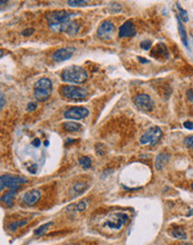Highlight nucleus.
I'll use <instances>...</instances> for the list:
<instances>
[{
    "label": "nucleus",
    "instance_id": "obj_1",
    "mask_svg": "<svg viewBox=\"0 0 193 245\" xmlns=\"http://www.w3.org/2000/svg\"><path fill=\"white\" fill-rule=\"evenodd\" d=\"M63 81L65 83H74V84H83L87 80L88 75L87 71L79 66H69L65 68L60 74Z\"/></svg>",
    "mask_w": 193,
    "mask_h": 245
},
{
    "label": "nucleus",
    "instance_id": "obj_2",
    "mask_svg": "<svg viewBox=\"0 0 193 245\" xmlns=\"http://www.w3.org/2000/svg\"><path fill=\"white\" fill-rule=\"evenodd\" d=\"M76 16L75 12L66 10H59V11H53V12H48L46 15V18L48 20V24L50 26V28H60L64 24L70 21L72 17Z\"/></svg>",
    "mask_w": 193,
    "mask_h": 245
},
{
    "label": "nucleus",
    "instance_id": "obj_3",
    "mask_svg": "<svg viewBox=\"0 0 193 245\" xmlns=\"http://www.w3.org/2000/svg\"><path fill=\"white\" fill-rule=\"evenodd\" d=\"M53 90L51 81L48 78H40L34 86V96L38 101H45L49 98Z\"/></svg>",
    "mask_w": 193,
    "mask_h": 245
},
{
    "label": "nucleus",
    "instance_id": "obj_4",
    "mask_svg": "<svg viewBox=\"0 0 193 245\" xmlns=\"http://www.w3.org/2000/svg\"><path fill=\"white\" fill-rule=\"evenodd\" d=\"M60 94L64 98L70 100H81L87 97V90L76 86H64L60 89Z\"/></svg>",
    "mask_w": 193,
    "mask_h": 245
},
{
    "label": "nucleus",
    "instance_id": "obj_5",
    "mask_svg": "<svg viewBox=\"0 0 193 245\" xmlns=\"http://www.w3.org/2000/svg\"><path fill=\"white\" fill-rule=\"evenodd\" d=\"M26 178L19 177V176H11V175H1L0 177V189L3 191L5 187H9L10 191H17L21 184L26 183Z\"/></svg>",
    "mask_w": 193,
    "mask_h": 245
},
{
    "label": "nucleus",
    "instance_id": "obj_6",
    "mask_svg": "<svg viewBox=\"0 0 193 245\" xmlns=\"http://www.w3.org/2000/svg\"><path fill=\"white\" fill-rule=\"evenodd\" d=\"M161 136H162L161 128L154 126V127L148 128L147 131L141 136L140 143L142 145H151V146H154L160 140Z\"/></svg>",
    "mask_w": 193,
    "mask_h": 245
},
{
    "label": "nucleus",
    "instance_id": "obj_7",
    "mask_svg": "<svg viewBox=\"0 0 193 245\" xmlns=\"http://www.w3.org/2000/svg\"><path fill=\"white\" fill-rule=\"evenodd\" d=\"M127 221H129V215L117 212V213H113L109 215L104 225L109 228H113V230H120Z\"/></svg>",
    "mask_w": 193,
    "mask_h": 245
},
{
    "label": "nucleus",
    "instance_id": "obj_8",
    "mask_svg": "<svg viewBox=\"0 0 193 245\" xmlns=\"http://www.w3.org/2000/svg\"><path fill=\"white\" fill-rule=\"evenodd\" d=\"M134 105L137 109H140L141 111H144V113L152 111L154 108L153 100H152V98L146 94L136 95L134 97Z\"/></svg>",
    "mask_w": 193,
    "mask_h": 245
},
{
    "label": "nucleus",
    "instance_id": "obj_9",
    "mask_svg": "<svg viewBox=\"0 0 193 245\" xmlns=\"http://www.w3.org/2000/svg\"><path fill=\"white\" fill-rule=\"evenodd\" d=\"M88 114H90V111L85 107L74 106V107H70L65 111L64 116L67 119H83V118L88 116Z\"/></svg>",
    "mask_w": 193,
    "mask_h": 245
},
{
    "label": "nucleus",
    "instance_id": "obj_10",
    "mask_svg": "<svg viewBox=\"0 0 193 245\" xmlns=\"http://www.w3.org/2000/svg\"><path fill=\"white\" fill-rule=\"evenodd\" d=\"M74 51L75 49L72 47L69 48H60V49H57L55 53L53 54L51 56V58H53L54 61H65V60H68V59L73 56Z\"/></svg>",
    "mask_w": 193,
    "mask_h": 245
},
{
    "label": "nucleus",
    "instance_id": "obj_11",
    "mask_svg": "<svg viewBox=\"0 0 193 245\" xmlns=\"http://www.w3.org/2000/svg\"><path fill=\"white\" fill-rule=\"evenodd\" d=\"M114 25L111 21H104L97 29V36L102 39H108L114 32Z\"/></svg>",
    "mask_w": 193,
    "mask_h": 245
},
{
    "label": "nucleus",
    "instance_id": "obj_12",
    "mask_svg": "<svg viewBox=\"0 0 193 245\" xmlns=\"http://www.w3.org/2000/svg\"><path fill=\"white\" fill-rule=\"evenodd\" d=\"M136 33L135 31V27L133 25V22L125 21L123 25L120 27V31H118V36L121 38H127V37H133Z\"/></svg>",
    "mask_w": 193,
    "mask_h": 245
},
{
    "label": "nucleus",
    "instance_id": "obj_13",
    "mask_svg": "<svg viewBox=\"0 0 193 245\" xmlns=\"http://www.w3.org/2000/svg\"><path fill=\"white\" fill-rule=\"evenodd\" d=\"M39 198H40V191H38V189H33V191H29V192H27L24 195L23 200L26 205L31 206V205H35V204L39 200Z\"/></svg>",
    "mask_w": 193,
    "mask_h": 245
},
{
    "label": "nucleus",
    "instance_id": "obj_14",
    "mask_svg": "<svg viewBox=\"0 0 193 245\" xmlns=\"http://www.w3.org/2000/svg\"><path fill=\"white\" fill-rule=\"evenodd\" d=\"M79 25L78 22L76 21H68L66 22V24H64V25L62 26V27L59 28V30L64 31L65 33H67V35H70V36H73V35H76V33L78 32L79 30Z\"/></svg>",
    "mask_w": 193,
    "mask_h": 245
},
{
    "label": "nucleus",
    "instance_id": "obj_15",
    "mask_svg": "<svg viewBox=\"0 0 193 245\" xmlns=\"http://www.w3.org/2000/svg\"><path fill=\"white\" fill-rule=\"evenodd\" d=\"M87 187H88V185H87V183H84V182H77V183H75L69 191L72 197H76V196L81 195L86 191Z\"/></svg>",
    "mask_w": 193,
    "mask_h": 245
},
{
    "label": "nucleus",
    "instance_id": "obj_16",
    "mask_svg": "<svg viewBox=\"0 0 193 245\" xmlns=\"http://www.w3.org/2000/svg\"><path fill=\"white\" fill-rule=\"evenodd\" d=\"M169 159H170V154L168 153H161L156 156L155 159V168L156 170H162L165 165L168 164Z\"/></svg>",
    "mask_w": 193,
    "mask_h": 245
},
{
    "label": "nucleus",
    "instance_id": "obj_17",
    "mask_svg": "<svg viewBox=\"0 0 193 245\" xmlns=\"http://www.w3.org/2000/svg\"><path fill=\"white\" fill-rule=\"evenodd\" d=\"M176 20H178V28H179V32L180 36H181V39L183 44H184L185 47H187V37H186V31H185V28L182 24V20L180 19V17L176 15Z\"/></svg>",
    "mask_w": 193,
    "mask_h": 245
},
{
    "label": "nucleus",
    "instance_id": "obj_18",
    "mask_svg": "<svg viewBox=\"0 0 193 245\" xmlns=\"http://www.w3.org/2000/svg\"><path fill=\"white\" fill-rule=\"evenodd\" d=\"M64 128L67 131H72V133H76V131H81L83 126L78 123H74V122H67L64 124Z\"/></svg>",
    "mask_w": 193,
    "mask_h": 245
},
{
    "label": "nucleus",
    "instance_id": "obj_19",
    "mask_svg": "<svg viewBox=\"0 0 193 245\" xmlns=\"http://www.w3.org/2000/svg\"><path fill=\"white\" fill-rule=\"evenodd\" d=\"M170 234L172 235V237H174V239H186V234L183 231V228H181V227H173L172 230H170Z\"/></svg>",
    "mask_w": 193,
    "mask_h": 245
},
{
    "label": "nucleus",
    "instance_id": "obj_20",
    "mask_svg": "<svg viewBox=\"0 0 193 245\" xmlns=\"http://www.w3.org/2000/svg\"><path fill=\"white\" fill-rule=\"evenodd\" d=\"M15 195H16V191H9V192L5 193V195H2V197H1L2 203H5L8 206H11L12 202H14Z\"/></svg>",
    "mask_w": 193,
    "mask_h": 245
},
{
    "label": "nucleus",
    "instance_id": "obj_21",
    "mask_svg": "<svg viewBox=\"0 0 193 245\" xmlns=\"http://www.w3.org/2000/svg\"><path fill=\"white\" fill-rule=\"evenodd\" d=\"M53 224H54L53 222H49V223H46V224H44V225H42L39 228H37L36 231L34 232L35 235H37V236H42L44 234H46V232L49 230V227H50Z\"/></svg>",
    "mask_w": 193,
    "mask_h": 245
},
{
    "label": "nucleus",
    "instance_id": "obj_22",
    "mask_svg": "<svg viewBox=\"0 0 193 245\" xmlns=\"http://www.w3.org/2000/svg\"><path fill=\"white\" fill-rule=\"evenodd\" d=\"M79 165H81L83 168H85V170H88V168H90V166H92V161H90V157L83 156V157L79 158Z\"/></svg>",
    "mask_w": 193,
    "mask_h": 245
},
{
    "label": "nucleus",
    "instance_id": "obj_23",
    "mask_svg": "<svg viewBox=\"0 0 193 245\" xmlns=\"http://www.w3.org/2000/svg\"><path fill=\"white\" fill-rule=\"evenodd\" d=\"M28 223V220H25V221H17V222H14L11 223L10 225L8 226L9 230L10 231H16L18 227H23V226H25L26 224Z\"/></svg>",
    "mask_w": 193,
    "mask_h": 245
},
{
    "label": "nucleus",
    "instance_id": "obj_24",
    "mask_svg": "<svg viewBox=\"0 0 193 245\" xmlns=\"http://www.w3.org/2000/svg\"><path fill=\"white\" fill-rule=\"evenodd\" d=\"M176 8H178V10L180 11V16H181L182 20H183L184 22L189 21V16H187V14H186V10H184V9L182 8L179 2H176Z\"/></svg>",
    "mask_w": 193,
    "mask_h": 245
},
{
    "label": "nucleus",
    "instance_id": "obj_25",
    "mask_svg": "<svg viewBox=\"0 0 193 245\" xmlns=\"http://www.w3.org/2000/svg\"><path fill=\"white\" fill-rule=\"evenodd\" d=\"M67 3L72 7H79V6H85L87 1H84V0H68Z\"/></svg>",
    "mask_w": 193,
    "mask_h": 245
},
{
    "label": "nucleus",
    "instance_id": "obj_26",
    "mask_svg": "<svg viewBox=\"0 0 193 245\" xmlns=\"http://www.w3.org/2000/svg\"><path fill=\"white\" fill-rule=\"evenodd\" d=\"M87 207V202L86 200H81V202H79L77 205H76V208H77V211L78 212H83L85 211Z\"/></svg>",
    "mask_w": 193,
    "mask_h": 245
},
{
    "label": "nucleus",
    "instance_id": "obj_27",
    "mask_svg": "<svg viewBox=\"0 0 193 245\" xmlns=\"http://www.w3.org/2000/svg\"><path fill=\"white\" fill-rule=\"evenodd\" d=\"M152 46V41L151 40H143L142 42H141V48L144 50H147L150 49Z\"/></svg>",
    "mask_w": 193,
    "mask_h": 245
},
{
    "label": "nucleus",
    "instance_id": "obj_28",
    "mask_svg": "<svg viewBox=\"0 0 193 245\" xmlns=\"http://www.w3.org/2000/svg\"><path fill=\"white\" fill-rule=\"evenodd\" d=\"M33 32H34V29H33V28H27V29H25V30L21 32V35H23L24 37H28V36H30V35H33Z\"/></svg>",
    "mask_w": 193,
    "mask_h": 245
},
{
    "label": "nucleus",
    "instance_id": "obj_29",
    "mask_svg": "<svg viewBox=\"0 0 193 245\" xmlns=\"http://www.w3.org/2000/svg\"><path fill=\"white\" fill-rule=\"evenodd\" d=\"M184 143H185V145H187V147H190V148H192V149H193V136L186 138Z\"/></svg>",
    "mask_w": 193,
    "mask_h": 245
},
{
    "label": "nucleus",
    "instance_id": "obj_30",
    "mask_svg": "<svg viewBox=\"0 0 193 245\" xmlns=\"http://www.w3.org/2000/svg\"><path fill=\"white\" fill-rule=\"evenodd\" d=\"M37 108V104L36 103H29L27 105V110L28 111H34Z\"/></svg>",
    "mask_w": 193,
    "mask_h": 245
},
{
    "label": "nucleus",
    "instance_id": "obj_31",
    "mask_svg": "<svg viewBox=\"0 0 193 245\" xmlns=\"http://www.w3.org/2000/svg\"><path fill=\"white\" fill-rule=\"evenodd\" d=\"M186 97L190 100L191 103H193V89H189L186 92Z\"/></svg>",
    "mask_w": 193,
    "mask_h": 245
},
{
    "label": "nucleus",
    "instance_id": "obj_32",
    "mask_svg": "<svg viewBox=\"0 0 193 245\" xmlns=\"http://www.w3.org/2000/svg\"><path fill=\"white\" fill-rule=\"evenodd\" d=\"M183 126H184L186 129H193V123L189 122V120H187V122H185L184 124H183Z\"/></svg>",
    "mask_w": 193,
    "mask_h": 245
},
{
    "label": "nucleus",
    "instance_id": "obj_33",
    "mask_svg": "<svg viewBox=\"0 0 193 245\" xmlns=\"http://www.w3.org/2000/svg\"><path fill=\"white\" fill-rule=\"evenodd\" d=\"M31 144L34 145L35 147H38V146H40V139L39 138H36V139H34L33 140V143Z\"/></svg>",
    "mask_w": 193,
    "mask_h": 245
},
{
    "label": "nucleus",
    "instance_id": "obj_34",
    "mask_svg": "<svg viewBox=\"0 0 193 245\" xmlns=\"http://www.w3.org/2000/svg\"><path fill=\"white\" fill-rule=\"evenodd\" d=\"M1 103H0V105H1V109L3 108V106H5V96H3V94H1Z\"/></svg>",
    "mask_w": 193,
    "mask_h": 245
},
{
    "label": "nucleus",
    "instance_id": "obj_35",
    "mask_svg": "<svg viewBox=\"0 0 193 245\" xmlns=\"http://www.w3.org/2000/svg\"><path fill=\"white\" fill-rule=\"evenodd\" d=\"M138 60H140V62H142V64H147L148 62L147 59H143V57H138Z\"/></svg>",
    "mask_w": 193,
    "mask_h": 245
},
{
    "label": "nucleus",
    "instance_id": "obj_36",
    "mask_svg": "<svg viewBox=\"0 0 193 245\" xmlns=\"http://www.w3.org/2000/svg\"><path fill=\"white\" fill-rule=\"evenodd\" d=\"M44 144H45V146H48V144H49V143H48V140H46V142L44 143Z\"/></svg>",
    "mask_w": 193,
    "mask_h": 245
},
{
    "label": "nucleus",
    "instance_id": "obj_37",
    "mask_svg": "<svg viewBox=\"0 0 193 245\" xmlns=\"http://www.w3.org/2000/svg\"><path fill=\"white\" fill-rule=\"evenodd\" d=\"M69 245H78V244H69Z\"/></svg>",
    "mask_w": 193,
    "mask_h": 245
},
{
    "label": "nucleus",
    "instance_id": "obj_38",
    "mask_svg": "<svg viewBox=\"0 0 193 245\" xmlns=\"http://www.w3.org/2000/svg\"><path fill=\"white\" fill-rule=\"evenodd\" d=\"M192 189H193V183H192Z\"/></svg>",
    "mask_w": 193,
    "mask_h": 245
}]
</instances>
